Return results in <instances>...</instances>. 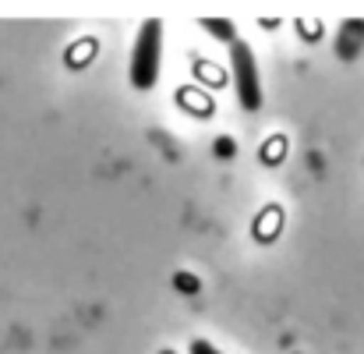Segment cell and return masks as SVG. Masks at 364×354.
I'll use <instances>...</instances> for the list:
<instances>
[{"label": "cell", "instance_id": "cell-4", "mask_svg": "<svg viewBox=\"0 0 364 354\" xmlns=\"http://www.w3.org/2000/svg\"><path fill=\"white\" fill-rule=\"evenodd\" d=\"M191 354H220L213 344H205V340H191Z\"/></svg>", "mask_w": 364, "mask_h": 354}, {"label": "cell", "instance_id": "cell-1", "mask_svg": "<svg viewBox=\"0 0 364 354\" xmlns=\"http://www.w3.org/2000/svg\"><path fill=\"white\" fill-rule=\"evenodd\" d=\"M163 21L149 18L134 39V53H131V85L138 93H149L159 78V46H163Z\"/></svg>", "mask_w": 364, "mask_h": 354}, {"label": "cell", "instance_id": "cell-5", "mask_svg": "<svg viewBox=\"0 0 364 354\" xmlns=\"http://www.w3.org/2000/svg\"><path fill=\"white\" fill-rule=\"evenodd\" d=\"M159 354H173V351H159Z\"/></svg>", "mask_w": 364, "mask_h": 354}, {"label": "cell", "instance_id": "cell-3", "mask_svg": "<svg viewBox=\"0 0 364 354\" xmlns=\"http://www.w3.org/2000/svg\"><path fill=\"white\" fill-rule=\"evenodd\" d=\"M202 28L205 32H213L220 43H237V28H234V21H223V18H202Z\"/></svg>", "mask_w": 364, "mask_h": 354}, {"label": "cell", "instance_id": "cell-2", "mask_svg": "<svg viewBox=\"0 0 364 354\" xmlns=\"http://www.w3.org/2000/svg\"><path fill=\"white\" fill-rule=\"evenodd\" d=\"M230 71H234V85H237V96H241L244 110H258L262 107V85H258V64H255V53L247 43H234L230 46Z\"/></svg>", "mask_w": 364, "mask_h": 354}]
</instances>
